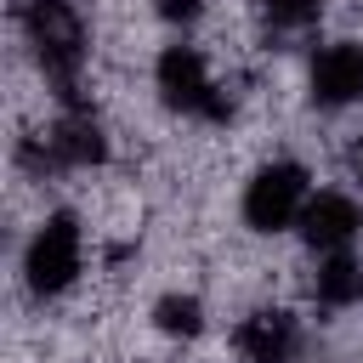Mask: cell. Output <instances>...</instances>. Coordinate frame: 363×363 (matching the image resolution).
<instances>
[{
	"instance_id": "obj_1",
	"label": "cell",
	"mask_w": 363,
	"mask_h": 363,
	"mask_svg": "<svg viewBox=\"0 0 363 363\" xmlns=\"http://www.w3.org/2000/svg\"><path fill=\"white\" fill-rule=\"evenodd\" d=\"M17 28H23L40 74H45L62 96H74L79 68H85V57H91V34H85V17L74 11V0H23V6H17Z\"/></svg>"
},
{
	"instance_id": "obj_2",
	"label": "cell",
	"mask_w": 363,
	"mask_h": 363,
	"mask_svg": "<svg viewBox=\"0 0 363 363\" xmlns=\"http://www.w3.org/2000/svg\"><path fill=\"white\" fill-rule=\"evenodd\" d=\"M17 272H23V289L34 301H62L85 278V227H79V216L74 210L40 216V227L23 238Z\"/></svg>"
},
{
	"instance_id": "obj_3",
	"label": "cell",
	"mask_w": 363,
	"mask_h": 363,
	"mask_svg": "<svg viewBox=\"0 0 363 363\" xmlns=\"http://www.w3.org/2000/svg\"><path fill=\"white\" fill-rule=\"evenodd\" d=\"M312 170L301 159H267L244 176L238 187V221L255 233V238H278V233H295L306 199H312Z\"/></svg>"
},
{
	"instance_id": "obj_4",
	"label": "cell",
	"mask_w": 363,
	"mask_h": 363,
	"mask_svg": "<svg viewBox=\"0 0 363 363\" xmlns=\"http://www.w3.org/2000/svg\"><path fill=\"white\" fill-rule=\"evenodd\" d=\"M153 91H159V102L170 108V113H182V119H233V102H227V91H221V79L210 74V57L187 40V34H176L159 57H153Z\"/></svg>"
},
{
	"instance_id": "obj_5",
	"label": "cell",
	"mask_w": 363,
	"mask_h": 363,
	"mask_svg": "<svg viewBox=\"0 0 363 363\" xmlns=\"http://www.w3.org/2000/svg\"><path fill=\"white\" fill-rule=\"evenodd\" d=\"M295 238L306 244V255H335V250H352L363 238V199L346 193V187H312L301 221H295Z\"/></svg>"
},
{
	"instance_id": "obj_6",
	"label": "cell",
	"mask_w": 363,
	"mask_h": 363,
	"mask_svg": "<svg viewBox=\"0 0 363 363\" xmlns=\"http://www.w3.org/2000/svg\"><path fill=\"white\" fill-rule=\"evenodd\" d=\"M306 102L323 113H346L363 102V40H329L306 57Z\"/></svg>"
},
{
	"instance_id": "obj_7",
	"label": "cell",
	"mask_w": 363,
	"mask_h": 363,
	"mask_svg": "<svg viewBox=\"0 0 363 363\" xmlns=\"http://www.w3.org/2000/svg\"><path fill=\"white\" fill-rule=\"evenodd\" d=\"M306 329L289 306H250L233 323V357L238 363H301Z\"/></svg>"
},
{
	"instance_id": "obj_8",
	"label": "cell",
	"mask_w": 363,
	"mask_h": 363,
	"mask_svg": "<svg viewBox=\"0 0 363 363\" xmlns=\"http://www.w3.org/2000/svg\"><path fill=\"white\" fill-rule=\"evenodd\" d=\"M40 142H45V159H51L57 170H91V164H102V159H108L102 119H96L91 108H79L74 96H68V108L57 113V125H51Z\"/></svg>"
},
{
	"instance_id": "obj_9",
	"label": "cell",
	"mask_w": 363,
	"mask_h": 363,
	"mask_svg": "<svg viewBox=\"0 0 363 363\" xmlns=\"http://www.w3.org/2000/svg\"><path fill=\"white\" fill-rule=\"evenodd\" d=\"M312 301L323 312H352L363 306V255L357 250H335V255H312Z\"/></svg>"
},
{
	"instance_id": "obj_10",
	"label": "cell",
	"mask_w": 363,
	"mask_h": 363,
	"mask_svg": "<svg viewBox=\"0 0 363 363\" xmlns=\"http://www.w3.org/2000/svg\"><path fill=\"white\" fill-rule=\"evenodd\" d=\"M147 318H153V329H159L164 340H199L204 323H210V312H204V301H199L193 289H164Z\"/></svg>"
},
{
	"instance_id": "obj_11",
	"label": "cell",
	"mask_w": 363,
	"mask_h": 363,
	"mask_svg": "<svg viewBox=\"0 0 363 363\" xmlns=\"http://www.w3.org/2000/svg\"><path fill=\"white\" fill-rule=\"evenodd\" d=\"M323 6H329V0H261V17H267V28H278V34H301V28H318Z\"/></svg>"
},
{
	"instance_id": "obj_12",
	"label": "cell",
	"mask_w": 363,
	"mask_h": 363,
	"mask_svg": "<svg viewBox=\"0 0 363 363\" xmlns=\"http://www.w3.org/2000/svg\"><path fill=\"white\" fill-rule=\"evenodd\" d=\"M153 11H159V23H170L176 34H187V28L204 23V0H153Z\"/></svg>"
},
{
	"instance_id": "obj_13",
	"label": "cell",
	"mask_w": 363,
	"mask_h": 363,
	"mask_svg": "<svg viewBox=\"0 0 363 363\" xmlns=\"http://www.w3.org/2000/svg\"><path fill=\"white\" fill-rule=\"evenodd\" d=\"M346 176H352V182L363 187V130H357V136L346 142Z\"/></svg>"
}]
</instances>
